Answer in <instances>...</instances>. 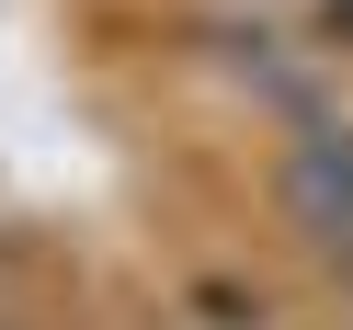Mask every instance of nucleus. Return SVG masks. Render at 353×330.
Listing matches in <instances>:
<instances>
[{
	"mask_svg": "<svg viewBox=\"0 0 353 330\" xmlns=\"http://www.w3.org/2000/svg\"><path fill=\"white\" fill-rule=\"evenodd\" d=\"M285 205L307 216V239H319V251L342 262V285H353V125H307V137L285 148Z\"/></svg>",
	"mask_w": 353,
	"mask_h": 330,
	"instance_id": "obj_1",
	"label": "nucleus"
}]
</instances>
